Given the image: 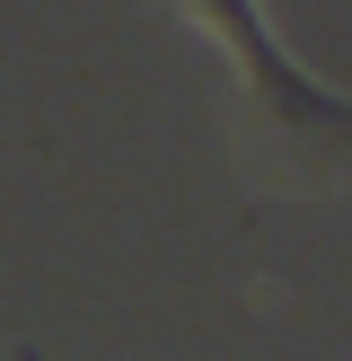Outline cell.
Returning a JSON list of instances; mask_svg holds the SVG:
<instances>
[{
    "label": "cell",
    "mask_w": 352,
    "mask_h": 361,
    "mask_svg": "<svg viewBox=\"0 0 352 361\" xmlns=\"http://www.w3.org/2000/svg\"><path fill=\"white\" fill-rule=\"evenodd\" d=\"M194 9H203V27L220 35L229 53H238V88H246V123H256V141H291L308 176L352 168V97L317 88L308 71L264 35L256 0H194Z\"/></svg>",
    "instance_id": "6da1fadb"
}]
</instances>
